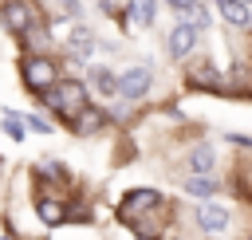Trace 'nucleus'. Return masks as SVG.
<instances>
[{"label": "nucleus", "instance_id": "12", "mask_svg": "<svg viewBox=\"0 0 252 240\" xmlns=\"http://www.w3.org/2000/svg\"><path fill=\"white\" fill-rule=\"evenodd\" d=\"M35 212H39L43 224H59V220H63V205L51 201V197H39V201H35Z\"/></svg>", "mask_w": 252, "mask_h": 240}, {"label": "nucleus", "instance_id": "13", "mask_svg": "<svg viewBox=\"0 0 252 240\" xmlns=\"http://www.w3.org/2000/svg\"><path fill=\"white\" fill-rule=\"evenodd\" d=\"M98 126H102V114H98V110H87V106H83V110L75 114V134H94Z\"/></svg>", "mask_w": 252, "mask_h": 240}, {"label": "nucleus", "instance_id": "5", "mask_svg": "<svg viewBox=\"0 0 252 240\" xmlns=\"http://www.w3.org/2000/svg\"><path fill=\"white\" fill-rule=\"evenodd\" d=\"M146 90H150V67H126V71L118 75V94L142 98Z\"/></svg>", "mask_w": 252, "mask_h": 240}, {"label": "nucleus", "instance_id": "6", "mask_svg": "<svg viewBox=\"0 0 252 240\" xmlns=\"http://www.w3.org/2000/svg\"><path fill=\"white\" fill-rule=\"evenodd\" d=\"M197 224H201L209 236H217V232H224V228H228V209H224V205H201Z\"/></svg>", "mask_w": 252, "mask_h": 240}, {"label": "nucleus", "instance_id": "19", "mask_svg": "<svg viewBox=\"0 0 252 240\" xmlns=\"http://www.w3.org/2000/svg\"><path fill=\"white\" fill-rule=\"evenodd\" d=\"M244 4H248V0H244Z\"/></svg>", "mask_w": 252, "mask_h": 240}, {"label": "nucleus", "instance_id": "7", "mask_svg": "<svg viewBox=\"0 0 252 240\" xmlns=\"http://www.w3.org/2000/svg\"><path fill=\"white\" fill-rule=\"evenodd\" d=\"M197 47V28H189V24H177L173 31H169V51L177 55V59H189V51Z\"/></svg>", "mask_w": 252, "mask_h": 240}, {"label": "nucleus", "instance_id": "17", "mask_svg": "<svg viewBox=\"0 0 252 240\" xmlns=\"http://www.w3.org/2000/svg\"><path fill=\"white\" fill-rule=\"evenodd\" d=\"M24 122H28V126H32L35 134H51V122H43V118H35V114H28Z\"/></svg>", "mask_w": 252, "mask_h": 240}, {"label": "nucleus", "instance_id": "14", "mask_svg": "<svg viewBox=\"0 0 252 240\" xmlns=\"http://www.w3.org/2000/svg\"><path fill=\"white\" fill-rule=\"evenodd\" d=\"M130 20L138 28H150L154 24V0H130Z\"/></svg>", "mask_w": 252, "mask_h": 240}, {"label": "nucleus", "instance_id": "1", "mask_svg": "<svg viewBox=\"0 0 252 240\" xmlns=\"http://www.w3.org/2000/svg\"><path fill=\"white\" fill-rule=\"evenodd\" d=\"M39 98H43L55 114H63V118H75V114L87 106V90H83L79 83H51L47 90H39Z\"/></svg>", "mask_w": 252, "mask_h": 240}, {"label": "nucleus", "instance_id": "15", "mask_svg": "<svg viewBox=\"0 0 252 240\" xmlns=\"http://www.w3.org/2000/svg\"><path fill=\"white\" fill-rule=\"evenodd\" d=\"M213 169V153L209 150H193V157H189V173H209Z\"/></svg>", "mask_w": 252, "mask_h": 240}, {"label": "nucleus", "instance_id": "3", "mask_svg": "<svg viewBox=\"0 0 252 240\" xmlns=\"http://www.w3.org/2000/svg\"><path fill=\"white\" fill-rule=\"evenodd\" d=\"M20 75H24V83H28L32 90H47L51 83H59L55 63H51V59H43V55H28V59L20 63Z\"/></svg>", "mask_w": 252, "mask_h": 240}, {"label": "nucleus", "instance_id": "2", "mask_svg": "<svg viewBox=\"0 0 252 240\" xmlns=\"http://www.w3.org/2000/svg\"><path fill=\"white\" fill-rule=\"evenodd\" d=\"M161 205V193L158 189H134V193H126L122 197V205H118V216L122 220H130V224H138L146 212H154Z\"/></svg>", "mask_w": 252, "mask_h": 240}, {"label": "nucleus", "instance_id": "16", "mask_svg": "<svg viewBox=\"0 0 252 240\" xmlns=\"http://www.w3.org/2000/svg\"><path fill=\"white\" fill-rule=\"evenodd\" d=\"M4 126H8L12 138H24V126H20V114L16 110H4Z\"/></svg>", "mask_w": 252, "mask_h": 240}, {"label": "nucleus", "instance_id": "11", "mask_svg": "<svg viewBox=\"0 0 252 240\" xmlns=\"http://www.w3.org/2000/svg\"><path fill=\"white\" fill-rule=\"evenodd\" d=\"M67 47H71L75 55H91V47H94V35H91V28H71V39H67Z\"/></svg>", "mask_w": 252, "mask_h": 240}, {"label": "nucleus", "instance_id": "4", "mask_svg": "<svg viewBox=\"0 0 252 240\" xmlns=\"http://www.w3.org/2000/svg\"><path fill=\"white\" fill-rule=\"evenodd\" d=\"M0 24H4L8 31H16V35H24V31H32L35 12H32V4H24V0H4V4H0Z\"/></svg>", "mask_w": 252, "mask_h": 240}, {"label": "nucleus", "instance_id": "8", "mask_svg": "<svg viewBox=\"0 0 252 240\" xmlns=\"http://www.w3.org/2000/svg\"><path fill=\"white\" fill-rule=\"evenodd\" d=\"M185 193H189V197H201V201H209V197L217 193V181H213L209 173H189V181H185Z\"/></svg>", "mask_w": 252, "mask_h": 240}, {"label": "nucleus", "instance_id": "10", "mask_svg": "<svg viewBox=\"0 0 252 240\" xmlns=\"http://www.w3.org/2000/svg\"><path fill=\"white\" fill-rule=\"evenodd\" d=\"M217 8H220V16H224L228 24H236V28L248 24V4H244V0H217Z\"/></svg>", "mask_w": 252, "mask_h": 240}, {"label": "nucleus", "instance_id": "9", "mask_svg": "<svg viewBox=\"0 0 252 240\" xmlns=\"http://www.w3.org/2000/svg\"><path fill=\"white\" fill-rule=\"evenodd\" d=\"M91 87L98 94H118V75L106 71V67H91Z\"/></svg>", "mask_w": 252, "mask_h": 240}, {"label": "nucleus", "instance_id": "18", "mask_svg": "<svg viewBox=\"0 0 252 240\" xmlns=\"http://www.w3.org/2000/svg\"><path fill=\"white\" fill-rule=\"evenodd\" d=\"M165 4H169V8H177V12H181V8H189V4H193V0H165Z\"/></svg>", "mask_w": 252, "mask_h": 240}]
</instances>
